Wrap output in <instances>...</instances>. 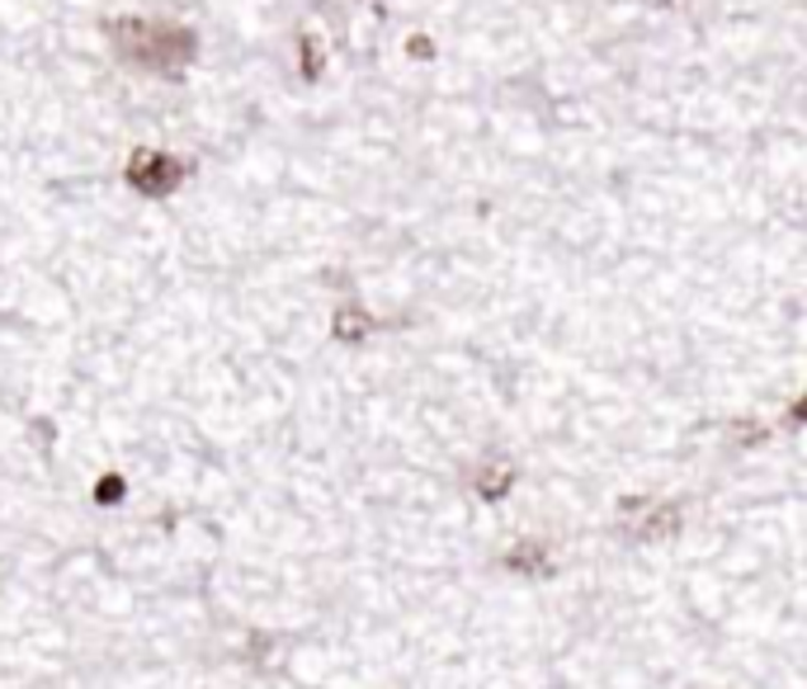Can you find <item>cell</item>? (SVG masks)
I'll list each match as a JSON object with an SVG mask.
<instances>
[{
  "instance_id": "cell-1",
  "label": "cell",
  "mask_w": 807,
  "mask_h": 689,
  "mask_svg": "<svg viewBox=\"0 0 807 689\" xmlns=\"http://www.w3.org/2000/svg\"><path fill=\"white\" fill-rule=\"evenodd\" d=\"M105 33L114 39V53L123 62L142 66V72L157 76H180L184 66L194 62L198 39L190 24H171V20H142V14H119L109 20Z\"/></svg>"
},
{
  "instance_id": "cell-9",
  "label": "cell",
  "mask_w": 807,
  "mask_h": 689,
  "mask_svg": "<svg viewBox=\"0 0 807 689\" xmlns=\"http://www.w3.org/2000/svg\"><path fill=\"white\" fill-rule=\"evenodd\" d=\"M652 6H670V0H652Z\"/></svg>"
},
{
  "instance_id": "cell-7",
  "label": "cell",
  "mask_w": 807,
  "mask_h": 689,
  "mask_svg": "<svg viewBox=\"0 0 807 689\" xmlns=\"http://www.w3.org/2000/svg\"><path fill=\"white\" fill-rule=\"evenodd\" d=\"M95 500H99V506H114V500H123V477H119V473L99 477V486H95Z\"/></svg>"
},
{
  "instance_id": "cell-3",
  "label": "cell",
  "mask_w": 807,
  "mask_h": 689,
  "mask_svg": "<svg viewBox=\"0 0 807 689\" xmlns=\"http://www.w3.org/2000/svg\"><path fill=\"white\" fill-rule=\"evenodd\" d=\"M618 519L628 525L633 539H657V534H676L680 529V506H657V500H624Z\"/></svg>"
},
{
  "instance_id": "cell-8",
  "label": "cell",
  "mask_w": 807,
  "mask_h": 689,
  "mask_svg": "<svg viewBox=\"0 0 807 689\" xmlns=\"http://www.w3.org/2000/svg\"><path fill=\"white\" fill-rule=\"evenodd\" d=\"M411 57H430V43L426 39H411Z\"/></svg>"
},
{
  "instance_id": "cell-4",
  "label": "cell",
  "mask_w": 807,
  "mask_h": 689,
  "mask_svg": "<svg viewBox=\"0 0 807 689\" xmlns=\"http://www.w3.org/2000/svg\"><path fill=\"white\" fill-rule=\"evenodd\" d=\"M510 486H515V467H510V463H501V459L482 463L477 473H473V492H477L482 500H501V496H510Z\"/></svg>"
},
{
  "instance_id": "cell-5",
  "label": "cell",
  "mask_w": 807,
  "mask_h": 689,
  "mask_svg": "<svg viewBox=\"0 0 807 689\" xmlns=\"http://www.w3.org/2000/svg\"><path fill=\"white\" fill-rule=\"evenodd\" d=\"M368 331H374V316H368L359 302H345V308L335 312V341L359 345V341H368Z\"/></svg>"
},
{
  "instance_id": "cell-6",
  "label": "cell",
  "mask_w": 807,
  "mask_h": 689,
  "mask_svg": "<svg viewBox=\"0 0 807 689\" xmlns=\"http://www.w3.org/2000/svg\"><path fill=\"white\" fill-rule=\"evenodd\" d=\"M506 567L510 571H529V577H534V571H548V548L544 543H519V548L506 552Z\"/></svg>"
},
{
  "instance_id": "cell-2",
  "label": "cell",
  "mask_w": 807,
  "mask_h": 689,
  "mask_svg": "<svg viewBox=\"0 0 807 689\" xmlns=\"http://www.w3.org/2000/svg\"><path fill=\"white\" fill-rule=\"evenodd\" d=\"M128 184L138 194H147V198H165V194H175L180 190V180H184V165L175 161V157H165V151H151V147H142V151H132L128 157Z\"/></svg>"
}]
</instances>
